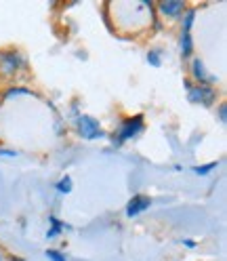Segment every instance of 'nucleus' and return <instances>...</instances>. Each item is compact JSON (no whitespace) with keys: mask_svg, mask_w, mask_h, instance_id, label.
Here are the masks:
<instances>
[{"mask_svg":"<svg viewBox=\"0 0 227 261\" xmlns=\"http://www.w3.org/2000/svg\"><path fill=\"white\" fill-rule=\"evenodd\" d=\"M9 261H25V259H23V257H17V255H11Z\"/></svg>","mask_w":227,"mask_h":261,"instance_id":"19","label":"nucleus"},{"mask_svg":"<svg viewBox=\"0 0 227 261\" xmlns=\"http://www.w3.org/2000/svg\"><path fill=\"white\" fill-rule=\"evenodd\" d=\"M76 133H78V137H82L87 141H95V139L105 137V130H103L101 122L93 116H89V114H78L76 116Z\"/></svg>","mask_w":227,"mask_h":261,"instance_id":"4","label":"nucleus"},{"mask_svg":"<svg viewBox=\"0 0 227 261\" xmlns=\"http://www.w3.org/2000/svg\"><path fill=\"white\" fill-rule=\"evenodd\" d=\"M55 188H57L59 194H70V192L74 190V179H72L70 175H63L59 181L55 184Z\"/></svg>","mask_w":227,"mask_h":261,"instance_id":"11","label":"nucleus"},{"mask_svg":"<svg viewBox=\"0 0 227 261\" xmlns=\"http://www.w3.org/2000/svg\"><path fill=\"white\" fill-rule=\"evenodd\" d=\"M0 156L3 158H17L19 152L17 150H9V148H0Z\"/></svg>","mask_w":227,"mask_h":261,"instance_id":"17","label":"nucleus"},{"mask_svg":"<svg viewBox=\"0 0 227 261\" xmlns=\"http://www.w3.org/2000/svg\"><path fill=\"white\" fill-rule=\"evenodd\" d=\"M193 23H196V9L187 7V9H185V13L181 15V30H185V32H191Z\"/></svg>","mask_w":227,"mask_h":261,"instance_id":"10","label":"nucleus"},{"mask_svg":"<svg viewBox=\"0 0 227 261\" xmlns=\"http://www.w3.org/2000/svg\"><path fill=\"white\" fill-rule=\"evenodd\" d=\"M0 261H7V257H5V253H3V249H0Z\"/></svg>","mask_w":227,"mask_h":261,"instance_id":"20","label":"nucleus"},{"mask_svg":"<svg viewBox=\"0 0 227 261\" xmlns=\"http://www.w3.org/2000/svg\"><path fill=\"white\" fill-rule=\"evenodd\" d=\"M217 116H219V122L225 124V120H227V106H225V103H219V108H217Z\"/></svg>","mask_w":227,"mask_h":261,"instance_id":"16","label":"nucleus"},{"mask_svg":"<svg viewBox=\"0 0 227 261\" xmlns=\"http://www.w3.org/2000/svg\"><path fill=\"white\" fill-rule=\"evenodd\" d=\"M185 91H187V101L193 106H202V108H213L219 99V93L215 87L208 85H196L187 78L185 80Z\"/></svg>","mask_w":227,"mask_h":261,"instance_id":"2","label":"nucleus"},{"mask_svg":"<svg viewBox=\"0 0 227 261\" xmlns=\"http://www.w3.org/2000/svg\"><path fill=\"white\" fill-rule=\"evenodd\" d=\"M150 206H152V198H150V196H145V194H135L133 198L128 200V204H126V208H124V215H126L128 219H135V217L143 215Z\"/></svg>","mask_w":227,"mask_h":261,"instance_id":"6","label":"nucleus"},{"mask_svg":"<svg viewBox=\"0 0 227 261\" xmlns=\"http://www.w3.org/2000/svg\"><path fill=\"white\" fill-rule=\"evenodd\" d=\"M193 51H196V46H193L191 32L181 30V32H179V55H181L183 59H191V57H193Z\"/></svg>","mask_w":227,"mask_h":261,"instance_id":"8","label":"nucleus"},{"mask_svg":"<svg viewBox=\"0 0 227 261\" xmlns=\"http://www.w3.org/2000/svg\"><path fill=\"white\" fill-rule=\"evenodd\" d=\"M21 95H34L30 89H23V87H11L7 93H5V101H9L11 97H21Z\"/></svg>","mask_w":227,"mask_h":261,"instance_id":"14","label":"nucleus"},{"mask_svg":"<svg viewBox=\"0 0 227 261\" xmlns=\"http://www.w3.org/2000/svg\"><path fill=\"white\" fill-rule=\"evenodd\" d=\"M181 244L187 249H196V240H181Z\"/></svg>","mask_w":227,"mask_h":261,"instance_id":"18","label":"nucleus"},{"mask_svg":"<svg viewBox=\"0 0 227 261\" xmlns=\"http://www.w3.org/2000/svg\"><path fill=\"white\" fill-rule=\"evenodd\" d=\"M217 167H219V162H208V165H198V167H193V173L200 175V177H204V175H210V173H213Z\"/></svg>","mask_w":227,"mask_h":261,"instance_id":"13","label":"nucleus"},{"mask_svg":"<svg viewBox=\"0 0 227 261\" xmlns=\"http://www.w3.org/2000/svg\"><path fill=\"white\" fill-rule=\"evenodd\" d=\"M143 130H145V120L141 114H135V116L124 118L114 135H116V143H126V141L137 139Z\"/></svg>","mask_w":227,"mask_h":261,"instance_id":"3","label":"nucleus"},{"mask_svg":"<svg viewBox=\"0 0 227 261\" xmlns=\"http://www.w3.org/2000/svg\"><path fill=\"white\" fill-rule=\"evenodd\" d=\"M148 63L152 65V68H160L162 65V51L160 48H152V51H148Z\"/></svg>","mask_w":227,"mask_h":261,"instance_id":"12","label":"nucleus"},{"mask_svg":"<svg viewBox=\"0 0 227 261\" xmlns=\"http://www.w3.org/2000/svg\"><path fill=\"white\" fill-rule=\"evenodd\" d=\"M48 223H51V227H48V230H46V238H48V240L57 238V236H59L63 230H68V225L63 223V221H59L55 215H51V217H48Z\"/></svg>","mask_w":227,"mask_h":261,"instance_id":"9","label":"nucleus"},{"mask_svg":"<svg viewBox=\"0 0 227 261\" xmlns=\"http://www.w3.org/2000/svg\"><path fill=\"white\" fill-rule=\"evenodd\" d=\"M189 80L196 85H208V87H215L217 85V76L210 74L206 63L200 59V57H191V63H189Z\"/></svg>","mask_w":227,"mask_h":261,"instance_id":"5","label":"nucleus"},{"mask_svg":"<svg viewBox=\"0 0 227 261\" xmlns=\"http://www.w3.org/2000/svg\"><path fill=\"white\" fill-rule=\"evenodd\" d=\"M44 255H46L48 261H68L66 253H61V251H57V249H46Z\"/></svg>","mask_w":227,"mask_h":261,"instance_id":"15","label":"nucleus"},{"mask_svg":"<svg viewBox=\"0 0 227 261\" xmlns=\"http://www.w3.org/2000/svg\"><path fill=\"white\" fill-rule=\"evenodd\" d=\"M158 13L162 17H168V19H181V15L185 13L187 5L181 3V0H162V3L156 5Z\"/></svg>","mask_w":227,"mask_h":261,"instance_id":"7","label":"nucleus"},{"mask_svg":"<svg viewBox=\"0 0 227 261\" xmlns=\"http://www.w3.org/2000/svg\"><path fill=\"white\" fill-rule=\"evenodd\" d=\"M27 68V59L19 48H3L0 51V76L5 80L17 78Z\"/></svg>","mask_w":227,"mask_h":261,"instance_id":"1","label":"nucleus"}]
</instances>
